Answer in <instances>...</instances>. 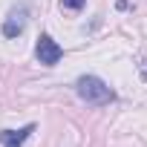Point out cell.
I'll list each match as a JSON object with an SVG mask.
<instances>
[{"label":"cell","mask_w":147,"mask_h":147,"mask_svg":"<svg viewBox=\"0 0 147 147\" xmlns=\"http://www.w3.org/2000/svg\"><path fill=\"white\" fill-rule=\"evenodd\" d=\"M84 6H87V0H61V9H66V12H78Z\"/></svg>","instance_id":"5b68a950"},{"label":"cell","mask_w":147,"mask_h":147,"mask_svg":"<svg viewBox=\"0 0 147 147\" xmlns=\"http://www.w3.org/2000/svg\"><path fill=\"white\" fill-rule=\"evenodd\" d=\"M32 133H35V124H26L20 130H3L0 133V147H23Z\"/></svg>","instance_id":"277c9868"},{"label":"cell","mask_w":147,"mask_h":147,"mask_svg":"<svg viewBox=\"0 0 147 147\" xmlns=\"http://www.w3.org/2000/svg\"><path fill=\"white\" fill-rule=\"evenodd\" d=\"M26 20H29V9H26V6L12 9V12H9V18L3 20V35H6V38H18V35H23Z\"/></svg>","instance_id":"3957f363"},{"label":"cell","mask_w":147,"mask_h":147,"mask_svg":"<svg viewBox=\"0 0 147 147\" xmlns=\"http://www.w3.org/2000/svg\"><path fill=\"white\" fill-rule=\"evenodd\" d=\"M75 92H78L81 101H87V104H92V107H104V104H110V101L115 98L113 90H110L101 78H95V75H84V78H78Z\"/></svg>","instance_id":"6da1fadb"},{"label":"cell","mask_w":147,"mask_h":147,"mask_svg":"<svg viewBox=\"0 0 147 147\" xmlns=\"http://www.w3.org/2000/svg\"><path fill=\"white\" fill-rule=\"evenodd\" d=\"M35 55L43 66H55L61 58H63V49L52 40V35H40L38 38V46H35Z\"/></svg>","instance_id":"7a4b0ae2"}]
</instances>
